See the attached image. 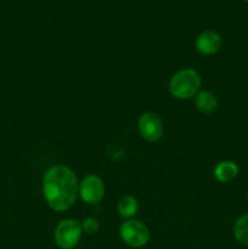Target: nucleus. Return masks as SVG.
Listing matches in <instances>:
<instances>
[{"label":"nucleus","instance_id":"nucleus-1","mask_svg":"<svg viewBox=\"0 0 248 249\" xmlns=\"http://www.w3.org/2000/svg\"><path fill=\"white\" fill-rule=\"evenodd\" d=\"M78 191L79 185L74 173L65 165L51 167L44 175L43 194L53 211L70 209L74 204Z\"/></svg>","mask_w":248,"mask_h":249},{"label":"nucleus","instance_id":"nucleus-2","mask_svg":"<svg viewBox=\"0 0 248 249\" xmlns=\"http://www.w3.org/2000/svg\"><path fill=\"white\" fill-rule=\"evenodd\" d=\"M201 85L202 79L198 73L191 68H185L173 75L169 82V91L177 99L186 100L196 96Z\"/></svg>","mask_w":248,"mask_h":249},{"label":"nucleus","instance_id":"nucleus-3","mask_svg":"<svg viewBox=\"0 0 248 249\" xmlns=\"http://www.w3.org/2000/svg\"><path fill=\"white\" fill-rule=\"evenodd\" d=\"M82 233V226L77 220L65 219L56 226L53 238L61 249H73L79 243Z\"/></svg>","mask_w":248,"mask_h":249},{"label":"nucleus","instance_id":"nucleus-4","mask_svg":"<svg viewBox=\"0 0 248 249\" xmlns=\"http://www.w3.org/2000/svg\"><path fill=\"white\" fill-rule=\"evenodd\" d=\"M121 238L125 245L133 248H141L150 240V231L147 226L139 220H128L122 224Z\"/></svg>","mask_w":248,"mask_h":249},{"label":"nucleus","instance_id":"nucleus-5","mask_svg":"<svg viewBox=\"0 0 248 249\" xmlns=\"http://www.w3.org/2000/svg\"><path fill=\"white\" fill-rule=\"evenodd\" d=\"M79 195L85 203H99L105 196L104 182L97 175H88L79 184Z\"/></svg>","mask_w":248,"mask_h":249},{"label":"nucleus","instance_id":"nucleus-6","mask_svg":"<svg viewBox=\"0 0 248 249\" xmlns=\"http://www.w3.org/2000/svg\"><path fill=\"white\" fill-rule=\"evenodd\" d=\"M139 130L145 140L155 142L163 135V123L157 114L146 112L139 119Z\"/></svg>","mask_w":248,"mask_h":249},{"label":"nucleus","instance_id":"nucleus-7","mask_svg":"<svg viewBox=\"0 0 248 249\" xmlns=\"http://www.w3.org/2000/svg\"><path fill=\"white\" fill-rule=\"evenodd\" d=\"M221 48V38L216 32L204 31L197 36L196 49L202 55H214Z\"/></svg>","mask_w":248,"mask_h":249},{"label":"nucleus","instance_id":"nucleus-8","mask_svg":"<svg viewBox=\"0 0 248 249\" xmlns=\"http://www.w3.org/2000/svg\"><path fill=\"white\" fill-rule=\"evenodd\" d=\"M238 174V167L235 162L224 160L214 168V177L219 182H229L235 179Z\"/></svg>","mask_w":248,"mask_h":249},{"label":"nucleus","instance_id":"nucleus-9","mask_svg":"<svg viewBox=\"0 0 248 249\" xmlns=\"http://www.w3.org/2000/svg\"><path fill=\"white\" fill-rule=\"evenodd\" d=\"M195 104L198 111L203 113H211L218 106V100L211 91H199L196 95Z\"/></svg>","mask_w":248,"mask_h":249},{"label":"nucleus","instance_id":"nucleus-10","mask_svg":"<svg viewBox=\"0 0 248 249\" xmlns=\"http://www.w3.org/2000/svg\"><path fill=\"white\" fill-rule=\"evenodd\" d=\"M139 203L134 197L125 196L118 202V213L123 219H130L138 213Z\"/></svg>","mask_w":248,"mask_h":249},{"label":"nucleus","instance_id":"nucleus-11","mask_svg":"<svg viewBox=\"0 0 248 249\" xmlns=\"http://www.w3.org/2000/svg\"><path fill=\"white\" fill-rule=\"evenodd\" d=\"M233 236L238 243L248 246V214H245L236 220L233 226Z\"/></svg>","mask_w":248,"mask_h":249},{"label":"nucleus","instance_id":"nucleus-12","mask_svg":"<svg viewBox=\"0 0 248 249\" xmlns=\"http://www.w3.org/2000/svg\"><path fill=\"white\" fill-rule=\"evenodd\" d=\"M80 226H82L83 232L88 233V235H94V233H96L99 231L100 224L95 218H87L83 220Z\"/></svg>","mask_w":248,"mask_h":249},{"label":"nucleus","instance_id":"nucleus-13","mask_svg":"<svg viewBox=\"0 0 248 249\" xmlns=\"http://www.w3.org/2000/svg\"><path fill=\"white\" fill-rule=\"evenodd\" d=\"M245 1H246V2H248V0H245Z\"/></svg>","mask_w":248,"mask_h":249},{"label":"nucleus","instance_id":"nucleus-14","mask_svg":"<svg viewBox=\"0 0 248 249\" xmlns=\"http://www.w3.org/2000/svg\"><path fill=\"white\" fill-rule=\"evenodd\" d=\"M247 201H248V195H247Z\"/></svg>","mask_w":248,"mask_h":249}]
</instances>
